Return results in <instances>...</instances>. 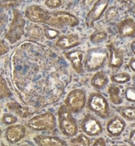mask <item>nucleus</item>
Wrapping results in <instances>:
<instances>
[{"instance_id": "1", "label": "nucleus", "mask_w": 135, "mask_h": 146, "mask_svg": "<svg viewBox=\"0 0 135 146\" xmlns=\"http://www.w3.org/2000/svg\"><path fill=\"white\" fill-rule=\"evenodd\" d=\"M58 119L59 129L63 135L72 137L77 133V124L72 115V112L66 105H62L58 111Z\"/></svg>"}, {"instance_id": "2", "label": "nucleus", "mask_w": 135, "mask_h": 146, "mask_svg": "<svg viewBox=\"0 0 135 146\" xmlns=\"http://www.w3.org/2000/svg\"><path fill=\"white\" fill-rule=\"evenodd\" d=\"M109 52L104 48H91L88 49L84 59L85 68L88 72H94L100 68L108 59Z\"/></svg>"}, {"instance_id": "3", "label": "nucleus", "mask_w": 135, "mask_h": 146, "mask_svg": "<svg viewBox=\"0 0 135 146\" xmlns=\"http://www.w3.org/2000/svg\"><path fill=\"white\" fill-rule=\"evenodd\" d=\"M26 126L34 131H51L56 126V119L53 113L47 112L30 118Z\"/></svg>"}, {"instance_id": "4", "label": "nucleus", "mask_w": 135, "mask_h": 146, "mask_svg": "<svg viewBox=\"0 0 135 146\" xmlns=\"http://www.w3.org/2000/svg\"><path fill=\"white\" fill-rule=\"evenodd\" d=\"M88 109L101 118H107L110 114V107L105 97L98 92L91 93L87 99Z\"/></svg>"}, {"instance_id": "5", "label": "nucleus", "mask_w": 135, "mask_h": 146, "mask_svg": "<svg viewBox=\"0 0 135 146\" xmlns=\"http://www.w3.org/2000/svg\"><path fill=\"white\" fill-rule=\"evenodd\" d=\"M46 24L55 28H62L63 26H76L79 21L74 15L65 11H57L49 14L45 22Z\"/></svg>"}, {"instance_id": "6", "label": "nucleus", "mask_w": 135, "mask_h": 146, "mask_svg": "<svg viewBox=\"0 0 135 146\" xmlns=\"http://www.w3.org/2000/svg\"><path fill=\"white\" fill-rule=\"evenodd\" d=\"M86 104L85 92L81 89H74L66 95L65 105L72 113H79Z\"/></svg>"}, {"instance_id": "7", "label": "nucleus", "mask_w": 135, "mask_h": 146, "mask_svg": "<svg viewBox=\"0 0 135 146\" xmlns=\"http://www.w3.org/2000/svg\"><path fill=\"white\" fill-rule=\"evenodd\" d=\"M25 25L26 22L21 13L18 11H14V19L12 21L10 29L6 34V38L10 43H14L20 40L24 34Z\"/></svg>"}, {"instance_id": "8", "label": "nucleus", "mask_w": 135, "mask_h": 146, "mask_svg": "<svg viewBox=\"0 0 135 146\" xmlns=\"http://www.w3.org/2000/svg\"><path fill=\"white\" fill-rule=\"evenodd\" d=\"M82 131L88 136L96 137L100 135L103 131L102 125L99 120L91 114H87L84 117L81 123Z\"/></svg>"}, {"instance_id": "9", "label": "nucleus", "mask_w": 135, "mask_h": 146, "mask_svg": "<svg viewBox=\"0 0 135 146\" xmlns=\"http://www.w3.org/2000/svg\"><path fill=\"white\" fill-rule=\"evenodd\" d=\"M109 3L110 0H97L96 2L91 11L86 15L85 22L88 26H92L96 21L100 18L104 12L107 10Z\"/></svg>"}, {"instance_id": "10", "label": "nucleus", "mask_w": 135, "mask_h": 146, "mask_svg": "<svg viewBox=\"0 0 135 146\" xmlns=\"http://www.w3.org/2000/svg\"><path fill=\"white\" fill-rule=\"evenodd\" d=\"M26 128L23 125H11L6 129L5 137L10 144H16L26 137Z\"/></svg>"}, {"instance_id": "11", "label": "nucleus", "mask_w": 135, "mask_h": 146, "mask_svg": "<svg viewBox=\"0 0 135 146\" xmlns=\"http://www.w3.org/2000/svg\"><path fill=\"white\" fill-rule=\"evenodd\" d=\"M48 11L37 5H33L27 7L26 11V17L31 22L37 23H45L48 17Z\"/></svg>"}, {"instance_id": "12", "label": "nucleus", "mask_w": 135, "mask_h": 146, "mask_svg": "<svg viewBox=\"0 0 135 146\" xmlns=\"http://www.w3.org/2000/svg\"><path fill=\"white\" fill-rule=\"evenodd\" d=\"M66 58L69 60L73 69L78 74L83 72L84 52L81 49H73L64 53Z\"/></svg>"}, {"instance_id": "13", "label": "nucleus", "mask_w": 135, "mask_h": 146, "mask_svg": "<svg viewBox=\"0 0 135 146\" xmlns=\"http://www.w3.org/2000/svg\"><path fill=\"white\" fill-rule=\"evenodd\" d=\"M107 49L109 52L108 56V66L112 68H119L123 64L124 60V52L123 50L115 48L112 44L107 45Z\"/></svg>"}, {"instance_id": "14", "label": "nucleus", "mask_w": 135, "mask_h": 146, "mask_svg": "<svg viewBox=\"0 0 135 146\" xmlns=\"http://www.w3.org/2000/svg\"><path fill=\"white\" fill-rule=\"evenodd\" d=\"M118 33L122 38L135 36V22L132 18H126L120 22L118 26Z\"/></svg>"}, {"instance_id": "15", "label": "nucleus", "mask_w": 135, "mask_h": 146, "mask_svg": "<svg viewBox=\"0 0 135 146\" xmlns=\"http://www.w3.org/2000/svg\"><path fill=\"white\" fill-rule=\"evenodd\" d=\"M80 44V38L77 34L62 35L58 38L55 45L61 49H68L76 47Z\"/></svg>"}, {"instance_id": "16", "label": "nucleus", "mask_w": 135, "mask_h": 146, "mask_svg": "<svg viewBox=\"0 0 135 146\" xmlns=\"http://www.w3.org/2000/svg\"><path fill=\"white\" fill-rule=\"evenodd\" d=\"M125 125L124 120L119 116H115L107 122V131L112 137H118L124 130Z\"/></svg>"}, {"instance_id": "17", "label": "nucleus", "mask_w": 135, "mask_h": 146, "mask_svg": "<svg viewBox=\"0 0 135 146\" xmlns=\"http://www.w3.org/2000/svg\"><path fill=\"white\" fill-rule=\"evenodd\" d=\"M34 141L38 146H65L66 143L57 137L39 135L34 137Z\"/></svg>"}, {"instance_id": "18", "label": "nucleus", "mask_w": 135, "mask_h": 146, "mask_svg": "<svg viewBox=\"0 0 135 146\" xmlns=\"http://www.w3.org/2000/svg\"><path fill=\"white\" fill-rule=\"evenodd\" d=\"M108 83V78L106 74L103 72H97L95 73L91 79V85L96 88H104Z\"/></svg>"}, {"instance_id": "19", "label": "nucleus", "mask_w": 135, "mask_h": 146, "mask_svg": "<svg viewBox=\"0 0 135 146\" xmlns=\"http://www.w3.org/2000/svg\"><path fill=\"white\" fill-rule=\"evenodd\" d=\"M7 106L9 109L12 110L13 112H14L16 114H18L19 117H22V118L29 117L33 113V112H31V110L29 108H27L26 106H20L19 104L15 103V102L8 103Z\"/></svg>"}, {"instance_id": "20", "label": "nucleus", "mask_w": 135, "mask_h": 146, "mask_svg": "<svg viewBox=\"0 0 135 146\" xmlns=\"http://www.w3.org/2000/svg\"><path fill=\"white\" fill-rule=\"evenodd\" d=\"M118 111L122 117L128 121H135V106H120L118 108Z\"/></svg>"}, {"instance_id": "21", "label": "nucleus", "mask_w": 135, "mask_h": 146, "mask_svg": "<svg viewBox=\"0 0 135 146\" xmlns=\"http://www.w3.org/2000/svg\"><path fill=\"white\" fill-rule=\"evenodd\" d=\"M119 93H120V89L116 86L111 85L108 88L110 100L115 105H120L123 103V99H121Z\"/></svg>"}, {"instance_id": "22", "label": "nucleus", "mask_w": 135, "mask_h": 146, "mask_svg": "<svg viewBox=\"0 0 135 146\" xmlns=\"http://www.w3.org/2000/svg\"><path fill=\"white\" fill-rule=\"evenodd\" d=\"M90 140L87 136L81 133L70 141L71 146H90Z\"/></svg>"}, {"instance_id": "23", "label": "nucleus", "mask_w": 135, "mask_h": 146, "mask_svg": "<svg viewBox=\"0 0 135 146\" xmlns=\"http://www.w3.org/2000/svg\"><path fill=\"white\" fill-rule=\"evenodd\" d=\"M27 35L33 39H40L44 35V30L39 26H31L27 29Z\"/></svg>"}, {"instance_id": "24", "label": "nucleus", "mask_w": 135, "mask_h": 146, "mask_svg": "<svg viewBox=\"0 0 135 146\" xmlns=\"http://www.w3.org/2000/svg\"><path fill=\"white\" fill-rule=\"evenodd\" d=\"M111 80L117 84H125L130 80V76L126 72L117 73L111 76Z\"/></svg>"}, {"instance_id": "25", "label": "nucleus", "mask_w": 135, "mask_h": 146, "mask_svg": "<svg viewBox=\"0 0 135 146\" xmlns=\"http://www.w3.org/2000/svg\"><path fill=\"white\" fill-rule=\"evenodd\" d=\"M10 95V91L7 85V82L4 78L0 75V99H3L7 98Z\"/></svg>"}, {"instance_id": "26", "label": "nucleus", "mask_w": 135, "mask_h": 146, "mask_svg": "<svg viewBox=\"0 0 135 146\" xmlns=\"http://www.w3.org/2000/svg\"><path fill=\"white\" fill-rule=\"evenodd\" d=\"M107 34L104 31H96L90 36V40L92 43H100L103 40H106Z\"/></svg>"}, {"instance_id": "27", "label": "nucleus", "mask_w": 135, "mask_h": 146, "mask_svg": "<svg viewBox=\"0 0 135 146\" xmlns=\"http://www.w3.org/2000/svg\"><path fill=\"white\" fill-rule=\"evenodd\" d=\"M118 16V9L115 7H111L106 11L105 20L107 23L112 22Z\"/></svg>"}, {"instance_id": "28", "label": "nucleus", "mask_w": 135, "mask_h": 146, "mask_svg": "<svg viewBox=\"0 0 135 146\" xmlns=\"http://www.w3.org/2000/svg\"><path fill=\"white\" fill-rule=\"evenodd\" d=\"M2 121L6 125H11L15 124L18 121V118L15 117L14 115L10 113H5L2 117Z\"/></svg>"}, {"instance_id": "29", "label": "nucleus", "mask_w": 135, "mask_h": 146, "mask_svg": "<svg viewBox=\"0 0 135 146\" xmlns=\"http://www.w3.org/2000/svg\"><path fill=\"white\" fill-rule=\"evenodd\" d=\"M44 33L45 36L48 39H50V40L55 39V38H56L59 35V32H58L57 29H51V28H47V27L44 29Z\"/></svg>"}, {"instance_id": "30", "label": "nucleus", "mask_w": 135, "mask_h": 146, "mask_svg": "<svg viewBox=\"0 0 135 146\" xmlns=\"http://www.w3.org/2000/svg\"><path fill=\"white\" fill-rule=\"evenodd\" d=\"M125 97L127 101L135 102V88L128 87L125 90Z\"/></svg>"}, {"instance_id": "31", "label": "nucleus", "mask_w": 135, "mask_h": 146, "mask_svg": "<svg viewBox=\"0 0 135 146\" xmlns=\"http://www.w3.org/2000/svg\"><path fill=\"white\" fill-rule=\"evenodd\" d=\"M62 0H46V2H45V5L48 8H51V9L58 8L62 6Z\"/></svg>"}, {"instance_id": "32", "label": "nucleus", "mask_w": 135, "mask_h": 146, "mask_svg": "<svg viewBox=\"0 0 135 146\" xmlns=\"http://www.w3.org/2000/svg\"><path fill=\"white\" fill-rule=\"evenodd\" d=\"M18 3V0H2L0 2V6L2 7L10 8L11 7H14L15 5H17Z\"/></svg>"}, {"instance_id": "33", "label": "nucleus", "mask_w": 135, "mask_h": 146, "mask_svg": "<svg viewBox=\"0 0 135 146\" xmlns=\"http://www.w3.org/2000/svg\"><path fill=\"white\" fill-rule=\"evenodd\" d=\"M9 50L8 45L6 44L4 40H0V56L6 54Z\"/></svg>"}, {"instance_id": "34", "label": "nucleus", "mask_w": 135, "mask_h": 146, "mask_svg": "<svg viewBox=\"0 0 135 146\" xmlns=\"http://www.w3.org/2000/svg\"><path fill=\"white\" fill-rule=\"evenodd\" d=\"M92 146H106V142L105 140L103 137H99L95 141V142L93 143V145Z\"/></svg>"}, {"instance_id": "35", "label": "nucleus", "mask_w": 135, "mask_h": 146, "mask_svg": "<svg viewBox=\"0 0 135 146\" xmlns=\"http://www.w3.org/2000/svg\"><path fill=\"white\" fill-rule=\"evenodd\" d=\"M129 143L131 146H135V129L132 130L129 136Z\"/></svg>"}, {"instance_id": "36", "label": "nucleus", "mask_w": 135, "mask_h": 146, "mask_svg": "<svg viewBox=\"0 0 135 146\" xmlns=\"http://www.w3.org/2000/svg\"><path fill=\"white\" fill-rule=\"evenodd\" d=\"M129 65L134 72H135V58H131L129 61Z\"/></svg>"}, {"instance_id": "37", "label": "nucleus", "mask_w": 135, "mask_h": 146, "mask_svg": "<svg viewBox=\"0 0 135 146\" xmlns=\"http://www.w3.org/2000/svg\"><path fill=\"white\" fill-rule=\"evenodd\" d=\"M96 0H84L83 2V5L85 7H88L89 5H91L93 2H95Z\"/></svg>"}, {"instance_id": "38", "label": "nucleus", "mask_w": 135, "mask_h": 146, "mask_svg": "<svg viewBox=\"0 0 135 146\" xmlns=\"http://www.w3.org/2000/svg\"><path fill=\"white\" fill-rule=\"evenodd\" d=\"M130 48H131L132 52L135 54V40L133 41L131 44H130Z\"/></svg>"}, {"instance_id": "39", "label": "nucleus", "mask_w": 135, "mask_h": 146, "mask_svg": "<svg viewBox=\"0 0 135 146\" xmlns=\"http://www.w3.org/2000/svg\"><path fill=\"white\" fill-rule=\"evenodd\" d=\"M123 2H125L126 3H129L130 2V0H123Z\"/></svg>"}, {"instance_id": "40", "label": "nucleus", "mask_w": 135, "mask_h": 146, "mask_svg": "<svg viewBox=\"0 0 135 146\" xmlns=\"http://www.w3.org/2000/svg\"><path fill=\"white\" fill-rule=\"evenodd\" d=\"M2 23H3V21L0 19V28H1V25H2ZM0 33H1V29H0Z\"/></svg>"}, {"instance_id": "41", "label": "nucleus", "mask_w": 135, "mask_h": 146, "mask_svg": "<svg viewBox=\"0 0 135 146\" xmlns=\"http://www.w3.org/2000/svg\"><path fill=\"white\" fill-rule=\"evenodd\" d=\"M20 146H29V145H27V144H25V145H22Z\"/></svg>"}, {"instance_id": "42", "label": "nucleus", "mask_w": 135, "mask_h": 146, "mask_svg": "<svg viewBox=\"0 0 135 146\" xmlns=\"http://www.w3.org/2000/svg\"><path fill=\"white\" fill-rule=\"evenodd\" d=\"M2 135V130H1V128H0V137Z\"/></svg>"}, {"instance_id": "43", "label": "nucleus", "mask_w": 135, "mask_h": 146, "mask_svg": "<svg viewBox=\"0 0 135 146\" xmlns=\"http://www.w3.org/2000/svg\"><path fill=\"white\" fill-rule=\"evenodd\" d=\"M1 146H7V145H3V144H2V145H1Z\"/></svg>"}, {"instance_id": "44", "label": "nucleus", "mask_w": 135, "mask_h": 146, "mask_svg": "<svg viewBox=\"0 0 135 146\" xmlns=\"http://www.w3.org/2000/svg\"><path fill=\"white\" fill-rule=\"evenodd\" d=\"M0 113H1V108H0Z\"/></svg>"}, {"instance_id": "45", "label": "nucleus", "mask_w": 135, "mask_h": 146, "mask_svg": "<svg viewBox=\"0 0 135 146\" xmlns=\"http://www.w3.org/2000/svg\"><path fill=\"white\" fill-rule=\"evenodd\" d=\"M121 146H126V145H121Z\"/></svg>"}, {"instance_id": "46", "label": "nucleus", "mask_w": 135, "mask_h": 146, "mask_svg": "<svg viewBox=\"0 0 135 146\" xmlns=\"http://www.w3.org/2000/svg\"><path fill=\"white\" fill-rule=\"evenodd\" d=\"M0 7H1V6H0Z\"/></svg>"}]
</instances>
